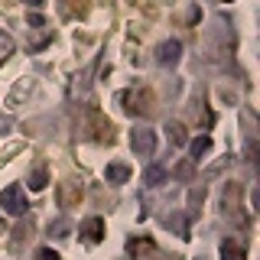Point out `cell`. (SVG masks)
I'll use <instances>...</instances> for the list:
<instances>
[{"label":"cell","mask_w":260,"mask_h":260,"mask_svg":"<svg viewBox=\"0 0 260 260\" xmlns=\"http://www.w3.org/2000/svg\"><path fill=\"white\" fill-rule=\"evenodd\" d=\"M81 130H85V137H91L98 143H114V124L94 108V104H85V108H81Z\"/></svg>","instance_id":"1"},{"label":"cell","mask_w":260,"mask_h":260,"mask_svg":"<svg viewBox=\"0 0 260 260\" xmlns=\"http://www.w3.org/2000/svg\"><path fill=\"white\" fill-rule=\"evenodd\" d=\"M120 101H124V111L127 114H134V117H146V114H153L156 94H153V88L137 85V88H130V91L120 94Z\"/></svg>","instance_id":"2"},{"label":"cell","mask_w":260,"mask_h":260,"mask_svg":"<svg viewBox=\"0 0 260 260\" xmlns=\"http://www.w3.org/2000/svg\"><path fill=\"white\" fill-rule=\"evenodd\" d=\"M0 208L10 211V215H23L29 205H26V192H23V185H7L4 192H0Z\"/></svg>","instance_id":"3"},{"label":"cell","mask_w":260,"mask_h":260,"mask_svg":"<svg viewBox=\"0 0 260 260\" xmlns=\"http://www.w3.org/2000/svg\"><path fill=\"white\" fill-rule=\"evenodd\" d=\"M130 150L137 156H150L156 150V130H130Z\"/></svg>","instance_id":"4"},{"label":"cell","mask_w":260,"mask_h":260,"mask_svg":"<svg viewBox=\"0 0 260 260\" xmlns=\"http://www.w3.org/2000/svg\"><path fill=\"white\" fill-rule=\"evenodd\" d=\"M78 202H81V182H75V179L59 182V205L62 208H78Z\"/></svg>","instance_id":"5"},{"label":"cell","mask_w":260,"mask_h":260,"mask_svg":"<svg viewBox=\"0 0 260 260\" xmlns=\"http://www.w3.org/2000/svg\"><path fill=\"white\" fill-rule=\"evenodd\" d=\"M179 55H182V43H176V39H166V43L156 46V62L166 65V69L179 62Z\"/></svg>","instance_id":"6"},{"label":"cell","mask_w":260,"mask_h":260,"mask_svg":"<svg viewBox=\"0 0 260 260\" xmlns=\"http://www.w3.org/2000/svg\"><path fill=\"white\" fill-rule=\"evenodd\" d=\"M81 234H85L88 244H98L104 238V218H88V221L81 224Z\"/></svg>","instance_id":"7"},{"label":"cell","mask_w":260,"mask_h":260,"mask_svg":"<svg viewBox=\"0 0 260 260\" xmlns=\"http://www.w3.org/2000/svg\"><path fill=\"white\" fill-rule=\"evenodd\" d=\"M104 176H108V182H130V166L127 162H111L108 169H104Z\"/></svg>","instance_id":"8"},{"label":"cell","mask_w":260,"mask_h":260,"mask_svg":"<svg viewBox=\"0 0 260 260\" xmlns=\"http://www.w3.org/2000/svg\"><path fill=\"white\" fill-rule=\"evenodd\" d=\"M88 0H62V13L65 16H78V20H85L88 16Z\"/></svg>","instance_id":"9"},{"label":"cell","mask_w":260,"mask_h":260,"mask_svg":"<svg viewBox=\"0 0 260 260\" xmlns=\"http://www.w3.org/2000/svg\"><path fill=\"white\" fill-rule=\"evenodd\" d=\"M244 257H247L244 244H238V241H224L221 244V260H244Z\"/></svg>","instance_id":"10"},{"label":"cell","mask_w":260,"mask_h":260,"mask_svg":"<svg viewBox=\"0 0 260 260\" xmlns=\"http://www.w3.org/2000/svg\"><path fill=\"white\" fill-rule=\"evenodd\" d=\"M49 185V173H46V166H36L32 169V176H29V189L32 192H43Z\"/></svg>","instance_id":"11"},{"label":"cell","mask_w":260,"mask_h":260,"mask_svg":"<svg viewBox=\"0 0 260 260\" xmlns=\"http://www.w3.org/2000/svg\"><path fill=\"white\" fill-rule=\"evenodd\" d=\"M153 247H156V244H153L150 238H134V241H130V244H127V250H130V257H140V254H143V250H153Z\"/></svg>","instance_id":"12"},{"label":"cell","mask_w":260,"mask_h":260,"mask_svg":"<svg viewBox=\"0 0 260 260\" xmlns=\"http://www.w3.org/2000/svg\"><path fill=\"white\" fill-rule=\"evenodd\" d=\"M208 150H211V140H208V134H202V137H195V140H192V159H202Z\"/></svg>","instance_id":"13"},{"label":"cell","mask_w":260,"mask_h":260,"mask_svg":"<svg viewBox=\"0 0 260 260\" xmlns=\"http://www.w3.org/2000/svg\"><path fill=\"white\" fill-rule=\"evenodd\" d=\"M166 130H169V140H173L176 146H182L185 140H189V134H185V127H179V124H169Z\"/></svg>","instance_id":"14"},{"label":"cell","mask_w":260,"mask_h":260,"mask_svg":"<svg viewBox=\"0 0 260 260\" xmlns=\"http://www.w3.org/2000/svg\"><path fill=\"white\" fill-rule=\"evenodd\" d=\"M159 182H162V169L150 166V169H146V185H159Z\"/></svg>","instance_id":"15"},{"label":"cell","mask_w":260,"mask_h":260,"mask_svg":"<svg viewBox=\"0 0 260 260\" xmlns=\"http://www.w3.org/2000/svg\"><path fill=\"white\" fill-rule=\"evenodd\" d=\"M36 260H62V257L55 254V250H49V247H43V250H39V254H36Z\"/></svg>","instance_id":"16"},{"label":"cell","mask_w":260,"mask_h":260,"mask_svg":"<svg viewBox=\"0 0 260 260\" xmlns=\"http://www.w3.org/2000/svg\"><path fill=\"white\" fill-rule=\"evenodd\" d=\"M10 46H13V43H10V39H7V36H0V59H4V55H7V52H10Z\"/></svg>","instance_id":"17"},{"label":"cell","mask_w":260,"mask_h":260,"mask_svg":"<svg viewBox=\"0 0 260 260\" xmlns=\"http://www.w3.org/2000/svg\"><path fill=\"white\" fill-rule=\"evenodd\" d=\"M26 4H29V7H43L46 0H26Z\"/></svg>","instance_id":"18"},{"label":"cell","mask_w":260,"mask_h":260,"mask_svg":"<svg viewBox=\"0 0 260 260\" xmlns=\"http://www.w3.org/2000/svg\"><path fill=\"white\" fill-rule=\"evenodd\" d=\"M224 4H231V0H224Z\"/></svg>","instance_id":"19"}]
</instances>
